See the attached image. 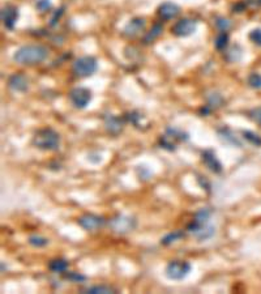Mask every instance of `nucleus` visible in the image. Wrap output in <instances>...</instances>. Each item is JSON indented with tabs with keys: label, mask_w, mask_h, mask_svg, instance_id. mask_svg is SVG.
<instances>
[{
	"label": "nucleus",
	"mask_w": 261,
	"mask_h": 294,
	"mask_svg": "<svg viewBox=\"0 0 261 294\" xmlns=\"http://www.w3.org/2000/svg\"><path fill=\"white\" fill-rule=\"evenodd\" d=\"M49 56V50L41 45H28L17 50L14 55L16 63L23 66H36L42 63Z\"/></svg>",
	"instance_id": "1"
},
{
	"label": "nucleus",
	"mask_w": 261,
	"mask_h": 294,
	"mask_svg": "<svg viewBox=\"0 0 261 294\" xmlns=\"http://www.w3.org/2000/svg\"><path fill=\"white\" fill-rule=\"evenodd\" d=\"M33 144L42 151H57L60 144V136L53 128H42L34 135Z\"/></svg>",
	"instance_id": "2"
},
{
	"label": "nucleus",
	"mask_w": 261,
	"mask_h": 294,
	"mask_svg": "<svg viewBox=\"0 0 261 294\" xmlns=\"http://www.w3.org/2000/svg\"><path fill=\"white\" fill-rule=\"evenodd\" d=\"M72 71L79 77L90 76L97 71V60L93 56H81L75 60Z\"/></svg>",
	"instance_id": "3"
},
{
	"label": "nucleus",
	"mask_w": 261,
	"mask_h": 294,
	"mask_svg": "<svg viewBox=\"0 0 261 294\" xmlns=\"http://www.w3.org/2000/svg\"><path fill=\"white\" fill-rule=\"evenodd\" d=\"M191 272V264L184 260H172L166 267V276L170 280H182Z\"/></svg>",
	"instance_id": "4"
},
{
	"label": "nucleus",
	"mask_w": 261,
	"mask_h": 294,
	"mask_svg": "<svg viewBox=\"0 0 261 294\" xmlns=\"http://www.w3.org/2000/svg\"><path fill=\"white\" fill-rule=\"evenodd\" d=\"M109 226L111 228V230L118 234H126L136 228V221L135 218L128 217V216L118 215L110 220Z\"/></svg>",
	"instance_id": "5"
},
{
	"label": "nucleus",
	"mask_w": 261,
	"mask_h": 294,
	"mask_svg": "<svg viewBox=\"0 0 261 294\" xmlns=\"http://www.w3.org/2000/svg\"><path fill=\"white\" fill-rule=\"evenodd\" d=\"M92 99V93L86 88H75L70 92V101L76 109H85Z\"/></svg>",
	"instance_id": "6"
},
{
	"label": "nucleus",
	"mask_w": 261,
	"mask_h": 294,
	"mask_svg": "<svg viewBox=\"0 0 261 294\" xmlns=\"http://www.w3.org/2000/svg\"><path fill=\"white\" fill-rule=\"evenodd\" d=\"M187 230L192 235H195L196 238L200 239V241H205V239L210 238L214 234V228H213L212 225L200 224V222H196L195 220L187 226Z\"/></svg>",
	"instance_id": "7"
},
{
	"label": "nucleus",
	"mask_w": 261,
	"mask_h": 294,
	"mask_svg": "<svg viewBox=\"0 0 261 294\" xmlns=\"http://www.w3.org/2000/svg\"><path fill=\"white\" fill-rule=\"evenodd\" d=\"M79 225L83 229L88 231H94L98 230L99 228H102L106 220L102 217V216L92 215V213H88V215H84L79 218Z\"/></svg>",
	"instance_id": "8"
},
{
	"label": "nucleus",
	"mask_w": 261,
	"mask_h": 294,
	"mask_svg": "<svg viewBox=\"0 0 261 294\" xmlns=\"http://www.w3.org/2000/svg\"><path fill=\"white\" fill-rule=\"evenodd\" d=\"M197 23L192 19H182L171 28V32L176 37H188L192 33H195Z\"/></svg>",
	"instance_id": "9"
},
{
	"label": "nucleus",
	"mask_w": 261,
	"mask_h": 294,
	"mask_svg": "<svg viewBox=\"0 0 261 294\" xmlns=\"http://www.w3.org/2000/svg\"><path fill=\"white\" fill-rule=\"evenodd\" d=\"M145 19L136 17V19H132V20L127 24L124 30H123V33H124L126 37H128V38H133V37L139 36L142 30L145 29Z\"/></svg>",
	"instance_id": "10"
},
{
	"label": "nucleus",
	"mask_w": 261,
	"mask_h": 294,
	"mask_svg": "<svg viewBox=\"0 0 261 294\" xmlns=\"http://www.w3.org/2000/svg\"><path fill=\"white\" fill-rule=\"evenodd\" d=\"M17 17H19V11L14 6H6L2 10V21L7 29H14Z\"/></svg>",
	"instance_id": "11"
},
{
	"label": "nucleus",
	"mask_w": 261,
	"mask_h": 294,
	"mask_svg": "<svg viewBox=\"0 0 261 294\" xmlns=\"http://www.w3.org/2000/svg\"><path fill=\"white\" fill-rule=\"evenodd\" d=\"M201 156L204 165L206 166L210 172L215 173V174H219V173L222 172L221 162H219L218 159L215 157V153L213 152V151H204Z\"/></svg>",
	"instance_id": "12"
},
{
	"label": "nucleus",
	"mask_w": 261,
	"mask_h": 294,
	"mask_svg": "<svg viewBox=\"0 0 261 294\" xmlns=\"http://www.w3.org/2000/svg\"><path fill=\"white\" fill-rule=\"evenodd\" d=\"M179 12H180V8L176 4L170 3V2L161 4L158 8L159 17L163 19V20H172V19H175L179 15Z\"/></svg>",
	"instance_id": "13"
},
{
	"label": "nucleus",
	"mask_w": 261,
	"mask_h": 294,
	"mask_svg": "<svg viewBox=\"0 0 261 294\" xmlns=\"http://www.w3.org/2000/svg\"><path fill=\"white\" fill-rule=\"evenodd\" d=\"M123 126H124V122L119 116L107 115L105 118V127H106L107 132H110L111 135H118L119 132H122Z\"/></svg>",
	"instance_id": "14"
},
{
	"label": "nucleus",
	"mask_w": 261,
	"mask_h": 294,
	"mask_svg": "<svg viewBox=\"0 0 261 294\" xmlns=\"http://www.w3.org/2000/svg\"><path fill=\"white\" fill-rule=\"evenodd\" d=\"M8 85L15 92H25L28 89V79L21 73H15L8 80Z\"/></svg>",
	"instance_id": "15"
},
{
	"label": "nucleus",
	"mask_w": 261,
	"mask_h": 294,
	"mask_svg": "<svg viewBox=\"0 0 261 294\" xmlns=\"http://www.w3.org/2000/svg\"><path fill=\"white\" fill-rule=\"evenodd\" d=\"M218 135L222 140L225 142H228V144H232V145L236 146H241V142L239 141L238 137L232 133V131L230 128H221L218 129Z\"/></svg>",
	"instance_id": "16"
},
{
	"label": "nucleus",
	"mask_w": 261,
	"mask_h": 294,
	"mask_svg": "<svg viewBox=\"0 0 261 294\" xmlns=\"http://www.w3.org/2000/svg\"><path fill=\"white\" fill-rule=\"evenodd\" d=\"M68 268V261L64 259H54L49 263V269L54 273H64Z\"/></svg>",
	"instance_id": "17"
},
{
	"label": "nucleus",
	"mask_w": 261,
	"mask_h": 294,
	"mask_svg": "<svg viewBox=\"0 0 261 294\" xmlns=\"http://www.w3.org/2000/svg\"><path fill=\"white\" fill-rule=\"evenodd\" d=\"M86 293H92V294H114L118 293L115 287L113 286H107V285H96V286L88 287L86 289Z\"/></svg>",
	"instance_id": "18"
},
{
	"label": "nucleus",
	"mask_w": 261,
	"mask_h": 294,
	"mask_svg": "<svg viewBox=\"0 0 261 294\" xmlns=\"http://www.w3.org/2000/svg\"><path fill=\"white\" fill-rule=\"evenodd\" d=\"M163 30V27L161 25V24H155L154 27L152 28V29L149 30L148 34L145 36V38H144V42L145 43H150L153 42V41L157 38V37L161 36V33H162Z\"/></svg>",
	"instance_id": "19"
},
{
	"label": "nucleus",
	"mask_w": 261,
	"mask_h": 294,
	"mask_svg": "<svg viewBox=\"0 0 261 294\" xmlns=\"http://www.w3.org/2000/svg\"><path fill=\"white\" fill-rule=\"evenodd\" d=\"M227 43H228V34L226 33V32H221L218 36L215 37L214 46L215 49L218 50V51H223V50L227 47Z\"/></svg>",
	"instance_id": "20"
},
{
	"label": "nucleus",
	"mask_w": 261,
	"mask_h": 294,
	"mask_svg": "<svg viewBox=\"0 0 261 294\" xmlns=\"http://www.w3.org/2000/svg\"><path fill=\"white\" fill-rule=\"evenodd\" d=\"M210 215H212V212L208 208H201L198 212H196L195 221L200 222V224H208Z\"/></svg>",
	"instance_id": "21"
},
{
	"label": "nucleus",
	"mask_w": 261,
	"mask_h": 294,
	"mask_svg": "<svg viewBox=\"0 0 261 294\" xmlns=\"http://www.w3.org/2000/svg\"><path fill=\"white\" fill-rule=\"evenodd\" d=\"M243 137H244L248 142H251L252 145L261 146V137L257 133L251 132V131H243Z\"/></svg>",
	"instance_id": "22"
},
{
	"label": "nucleus",
	"mask_w": 261,
	"mask_h": 294,
	"mask_svg": "<svg viewBox=\"0 0 261 294\" xmlns=\"http://www.w3.org/2000/svg\"><path fill=\"white\" fill-rule=\"evenodd\" d=\"M248 85L253 88V89H261V75L260 73H251L247 79Z\"/></svg>",
	"instance_id": "23"
},
{
	"label": "nucleus",
	"mask_w": 261,
	"mask_h": 294,
	"mask_svg": "<svg viewBox=\"0 0 261 294\" xmlns=\"http://www.w3.org/2000/svg\"><path fill=\"white\" fill-rule=\"evenodd\" d=\"M183 237H184V233H183V231H179V230H176V231H172V233H170V234H167L165 237V238L162 239V245H170V243H172V242H175L176 239H179V238H183Z\"/></svg>",
	"instance_id": "24"
},
{
	"label": "nucleus",
	"mask_w": 261,
	"mask_h": 294,
	"mask_svg": "<svg viewBox=\"0 0 261 294\" xmlns=\"http://www.w3.org/2000/svg\"><path fill=\"white\" fill-rule=\"evenodd\" d=\"M29 243L34 247H43L49 243V239L45 238V237H41V235H30L29 237Z\"/></svg>",
	"instance_id": "25"
},
{
	"label": "nucleus",
	"mask_w": 261,
	"mask_h": 294,
	"mask_svg": "<svg viewBox=\"0 0 261 294\" xmlns=\"http://www.w3.org/2000/svg\"><path fill=\"white\" fill-rule=\"evenodd\" d=\"M248 116H249L256 124H258V126L261 127V106L249 110V111H248Z\"/></svg>",
	"instance_id": "26"
},
{
	"label": "nucleus",
	"mask_w": 261,
	"mask_h": 294,
	"mask_svg": "<svg viewBox=\"0 0 261 294\" xmlns=\"http://www.w3.org/2000/svg\"><path fill=\"white\" fill-rule=\"evenodd\" d=\"M215 25H217V28H218L221 32H227V30L230 29V27H231L230 21H228L227 19H223V17H218L217 21H215Z\"/></svg>",
	"instance_id": "27"
},
{
	"label": "nucleus",
	"mask_w": 261,
	"mask_h": 294,
	"mask_svg": "<svg viewBox=\"0 0 261 294\" xmlns=\"http://www.w3.org/2000/svg\"><path fill=\"white\" fill-rule=\"evenodd\" d=\"M249 40L254 43V45H257V46H261V29H253L249 33Z\"/></svg>",
	"instance_id": "28"
},
{
	"label": "nucleus",
	"mask_w": 261,
	"mask_h": 294,
	"mask_svg": "<svg viewBox=\"0 0 261 294\" xmlns=\"http://www.w3.org/2000/svg\"><path fill=\"white\" fill-rule=\"evenodd\" d=\"M37 8L41 11V12H46L51 8V0H38L37 2Z\"/></svg>",
	"instance_id": "29"
},
{
	"label": "nucleus",
	"mask_w": 261,
	"mask_h": 294,
	"mask_svg": "<svg viewBox=\"0 0 261 294\" xmlns=\"http://www.w3.org/2000/svg\"><path fill=\"white\" fill-rule=\"evenodd\" d=\"M68 280L73 281V282H79V281H84L85 280V276H83V274L80 273H76V272H71V273H68L66 276Z\"/></svg>",
	"instance_id": "30"
},
{
	"label": "nucleus",
	"mask_w": 261,
	"mask_h": 294,
	"mask_svg": "<svg viewBox=\"0 0 261 294\" xmlns=\"http://www.w3.org/2000/svg\"><path fill=\"white\" fill-rule=\"evenodd\" d=\"M222 103V97L219 94H213L212 98L209 99V106H221Z\"/></svg>",
	"instance_id": "31"
},
{
	"label": "nucleus",
	"mask_w": 261,
	"mask_h": 294,
	"mask_svg": "<svg viewBox=\"0 0 261 294\" xmlns=\"http://www.w3.org/2000/svg\"><path fill=\"white\" fill-rule=\"evenodd\" d=\"M63 14V10H59V12H55V15H54V17L51 19V25H54V24L57 23V19H59L60 15Z\"/></svg>",
	"instance_id": "32"
}]
</instances>
